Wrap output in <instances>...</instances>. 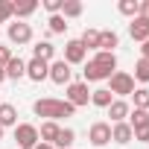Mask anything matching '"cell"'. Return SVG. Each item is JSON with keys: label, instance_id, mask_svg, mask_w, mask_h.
Masks as SVG:
<instances>
[{"label": "cell", "instance_id": "obj_1", "mask_svg": "<svg viewBox=\"0 0 149 149\" xmlns=\"http://www.w3.org/2000/svg\"><path fill=\"white\" fill-rule=\"evenodd\" d=\"M32 111H35V117H47V120H53V123H58L61 117H73V108L70 102H64V100H53V97H44V100H35L32 102Z\"/></svg>", "mask_w": 149, "mask_h": 149}, {"label": "cell", "instance_id": "obj_2", "mask_svg": "<svg viewBox=\"0 0 149 149\" xmlns=\"http://www.w3.org/2000/svg\"><path fill=\"white\" fill-rule=\"evenodd\" d=\"M108 91H111V97H129V94H134V79H132V73L114 70L111 79H108Z\"/></svg>", "mask_w": 149, "mask_h": 149}, {"label": "cell", "instance_id": "obj_3", "mask_svg": "<svg viewBox=\"0 0 149 149\" xmlns=\"http://www.w3.org/2000/svg\"><path fill=\"white\" fill-rule=\"evenodd\" d=\"M64 102H70L73 108H79V105H88V102H91L88 82H70V85H67V94H64Z\"/></svg>", "mask_w": 149, "mask_h": 149}, {"label": "cell", "instance_id": "obj_4", "mask_svg": "<svg viewBox=\"0 0 149 149\" xmlns=\"http://www.w3.org/2000/svg\"><path fill=\"white\" fill-rule=\"evenodd\" d=\"M15 140H18L21 149H32L41 137H38V129H35L32 123H18V126H15Z\"/></svg>", "mask_w": 149, "mask_h": 149}, {"label": "cell", "instance_id": "obj_5", "mask_svg": "<svg viewBox=\"0 0 149 149\" xmlns=\"http://www.w3.org/2000/svg\"><path fill=\"white\" fill-rule=\"evenodd\" d=\"M88 140H91V146H108L111 143V123L97 120L91 126V132H88Z\"/></svg>", "mask_w": 149, "mask_h": 149}, {"label": "cell", "instance_id": "obj_6", "mask_svg": "<svg viewBox=\"0 0 149 149\" xmlns=\"http://www.w3.org/2000/svg\"><path fill=\"white\" fill-rule=\"evenodd\" d=\"M70 76H73V70H70V64H67L64 58L50 61V76H47V79H53L56 85H70Z\"/></svg>", "mask_w": 149, "mask_h": 149}, {"label": "cell", "instance_id": "obj_7", "mask_svg": "<svg viewBox=\"0 0 149 149\" xmlns=\"http://www.w3.org/2000/svg\"><path fill=\"white\" fill-rule=\"evenodd\" d=\"M9 41L12 44H29L32 41V26L29 24H24V21H15V24H9Z\"/></svg>", "mask_w": 149, "mask_h": 149}, {"label": "cell", "instance_id": "obj_8", "mask_svg": "<svg viewBox=\"0 0 149 149\" xmlns=\"http://www.w3.org/2000/svg\"><path fill=\"white\" fill-rule=\"evenodd\" d=\"M85 58H88V50L79 44V38H73V41L64 44V61L67 64H82Z\"/></svg>", "mask_w": 149, "mask_h": 149}, {"label": "cell", "instance_id": "obj_9", "mask_svg": "<svg viewBox=\"0 0 149 149\" xmlns=\"http://www.w3.org/2000/svg\"><path fill=\"white\" fill-rule=\"evenodd\" d=\"M47 76H50V64H47V61H41V58H29V61H26V79L44 82Z\"/></svg>", "mask_w": 149, "mask_h": 149}, {"label": "cell", "instance_id": "obj_10", "mask_svg": "<svg viewBox=\"0 0 149 149\" xmlns=\"http://www.w3.org/2000/svg\"><path fill=\"white\" fill-rule=\"evenodd\" d=\"M82 73H85V82H102V79H111V70L102 67V64H97V61H88Z\"/></svg>", "mask_w": 149, "mask_h": 149}, {"label": "cell", "instance_id": "obj_11", "mask_svg": "<svg viewBox=\"0 0 149 149\" xmlns=\"http://www.w3.org/2000/svg\"><path fill=\"white\" fill-rule=\"evenodd\" d=\"M3 70H6V79H15V82H18V79H24V76H26V61H24V58H18V56H12V61H9Z\"/></svg>", "mask_w": 149, "mask_h": 149}, {"label": "cell", "instance_id": "obj_12", "mask_svg": "<svg viewBox=\"0 0 149 149\" xmlns=\"http://www.w3.org/2000/svg\"><path fill=\"white\" fill-rule=\"evenodd\" d=\"M32 58H41V61H56V47L50 44V41H38L35 47H32Z\"/></svg>", "mask_w": 149, "mask_h": 149}, {"label": "cell", "instance_id": "obj_13", "mask_svg": "<svg viewBox=\"0 0 149 149\" xmlns=\"http://www.w3.org/2000/svg\"><path fill=\"white\" fill-rule=\"evenodd\" d=\"M129 111H132V108H129V102H126V100H114V102L108 105V117H111L114 123H126Z\"/></svg>", "mask_w": 149, "mask_h": 149}, {"label": "cell", "instance_id": "obj_14", "mask_svg": "<svg viewBox=\"0 0 149 149\" xmlns=\"http://www.w3.org/2000/svg\"><path fill=\"white\" fill-rule=\"evenodd\" d=\"M132 137H134V132H132L129 123H114V126H111V140H114V143L123 146V143H129Z\"/></svg>", "mask_w": 149, "mask_h": 149}, {"label": "cell", "instance_id": "obj_15", "mask_svg": "<svg viewBox=\"0 0 149 149\" xmlns=\"http://www.w3.org/2000/svg\"><path fill=\"white\" fill-rule=\"evenodd\" d=\"M129 35H132L134 41H140V44H143V41L149 38V21H143V18H134V21L129 24Z\"/></svg>", "mask_w": 149, "mask_h": 149}, {"label": "cell", "instance_id": "obj_16", "mask_svg": "<svg viewBox=\"0 0 149 149\" xmlns=\"http://www.w3.org/2000/svg\"><path fill=\"white\" fill-rule=\"evenodd\" d=\"M0 126H3V129L18 126V108L12 102H0Z\"/></svg>", "mask_w": 149, "mask_h": 149}, {"label": "cell", "instance_id": "obj_17", "mask_svg": "<svg viewBox=\"0 0 149 149\" xmlns=\"http://www.w3.org/2000/svg\"><path fill=\"white\" fill-rule=\"evenodd\" d=\"M58 132H61V126H58V123L44 120V123H41V129H38V137H41V143H53V140L58 137Z\"/></svg>", "mask_w": 149, "mask_h": 149}, {"label": "cell", "instance_id": "obj_18", "mask_svg": "<svg viewBox=\"0 0 149 149\" xmlns=\"http://www.w3.org/2000/svg\"><path fill=\"white\" fill-rule=\"evenodd\" d=\"M117 44H120V38H117L114 29H102V32H100V50H102V53H114Z\"/></svg>", "mask_w": 149, "mask_h": 149}, {"label": "cell", "instance_id": "obj_19", "mask_svg": "<svg viewBox=\"0 0 149 149\" xmlns=\"http://www.w3.org/2000/svg\"><path fill=\"white\" fill-rule=\"evenodd\" d=\"M73 140H76V132L73 129H61L58 137L53 140V149H73Z\"/></svg>", "mask_w": 149, "mask_h": 149}, {"label": "cell", "instance_id": "obj_20", "mask_svg": "<svg viewBox=\"0 0 149 149\" xmlns=\"http://www.w3.org/2000/svg\"><path fill=\"white\" fill-rule=\"evenodd\" d=\"M91 102H94L97 108H108V105L114 102V97H111L108 88H97V91H91Z\"/></svg>", "mask_w": 149, "mask_h": 149}, {"label": "cell", "instance_id": "obj_21", "mask_svg": "<svg viewBox=\"0 0 149 149\" xmlns=\"http://www.w3.org/2000/svg\"><path fill=\"white\" fill-rule=\"evenodd\" d=\"M129 126H132V132H137V129H146V126H149V111H140V108L129 111Z\"/></svg>", "mask_w": 149, "mask_h": 149}, {"label": "cell", "instance_id": "obj_22", "mask_svg": "<svg viewBox=\"0 0 149 149\" xmlns=\"http://www.w3.org/2000/svg\"><path fill=\"white\" fill-rule=\"evenodd\" d=\"M79 44L85 50H100V29H85L82 38H79Z\"/></svg>", "mask_w": 149, "mask_h": 149}, {"label": "cell", "instance_id": "obj_23", "mask_svg": "<svg viewBox=\"0 0 149 149\" xmlns=\"http://www.w3.org/2000/svg\"><path fill=\"white\" fill-rule=\"evenodd\" d=\"M117 12L134 21V18H137V12H140V3H137V0H120V3H117Z\"/></svg>", "mask_w": 149, "mask_h": 149}, {"label": "cell", "instance_id": "obj_24", "mask_svg": "<svg viewBox=\"0 0 149 149\" xmlns=\"http://www.w3.org/2000/svg\"><path fill=\"white\" fill-rule=\"evenodd\" d=\"M82 15V3L79 0H64L61 3V18L67 21V18H79Z\"/></svg>", "mask_w": 149, "mask_h": 149}, {"label": "cell", "instance_id": "obj_25", "mask_svg": "<svg viewBox=\"0 0 149 149\" xmlns=\"http://www.w3.org/2000/svg\"><path fill=\"white\" fill-rule=\"evenodd\" d=\"M91 61H97V64H102V67H108L111 73L117 70V56H114V53H102V50H97V56H94Z\"/></svg>", "mask_w": 149, "mask_h": 149}, {"label": "cell", "instance_id": "obj_26", "mask_svg": "<svg viewBox=\"0 0 149 149\" xmlns=\"http://www.w3.org/2000/svg\"><path fill=\"white\" fill-rule=\"evenodd\" d=\"M35 9H38V3H35V0H24V3H15V18H18V21H21V18H29Z\"/></svg>", "mask_w": 149, "mask_h": 149}, {"label": "cell", "instance_id": "obj_27", "mask_svg": "<svg viewBox=\"0 0 149 149\" xmlns=\"http://www.w3.org/2000/svg\"><path fill=\"white\" fill-rule=\"evenodd\" d=\"M132 100H134V108L149 111V88H137V91L132 94Z\"/></svg>", "mask_w": 149, "mask_h": 149}, {"label": "cell", "instance_id": "obj_28", "mask_svg": "<svg viewBox=\"0 0 149 149\" xmlns=\"http://www.w3.org/2000/svg\"><path fill=\"white\" fill-rule=\"evenodd\" d=\"M132 79H137V82H149V58H140L137 64H134V76Z\"/></svg>", "mask_w": 149, "mask_h": 149}, {"label": "cell", "instance_id": "obj_29", "mask_svg": "<svg viewBox=\"0 0 149 149\" xmlns=\"http://www.w3.org/2000/svg\"><path fill=\"white\" fill-rule=\"evenodd\" d=\"M9 18H15V3H9V0H0V24H6Z\"/></svg>", "mask_w": 149, "mask_h": 149}, {"label": "cell", "instance_id": "obj_30", "mask_svg": "<svg viewBox=\"0 0 149 149\" xmlns=\"http://www.w3.org/2000/svg\"><path fill=\"white\" fill-rule=\"evenodd\" d=\"M47 24H50V32H53V35H58V32H64V29H67V24H64V18H61V15H50V21H47Z\"/></svg>", "mask_w": 149, "mask_h": 149}, {"label": "cell", "instance_id": "obj_31", "mask_svg": "<svg viewBox=\"0 0 149 149\" xmlns=\"http://www.w3.org/2000/svg\"><path fill=\"white\" fill-rule=\"evenodd\" d=\"M61 3H64V0H44V9L50 15H61Z\"/></svg>", "mask_w": 149, "mask_h": 149}, {"label": "cell", "instance_id": "obj_32", "mask_svg": "<svg viewBox=\"0 0 149 149\" xmlns=\"http://www.w3.org/2000/svg\"><path fill=\"white\" fill-rule=\"evenodd\" d=\"M132 140H140V143H149V126H146V129H137Z\"/></svg>", "mask_w": 149, "mask_h": 149}, {"label": "cell", "instance_id": "obj_33", "mask_svg": "<svg viewBox=\"0 0 149 149\" xmlns=\"http://www.w3.org/2000/svg\"><path fill=\"white\" fill-rule=\"evenodd\" d=\"M137 18L149 21V0H143V3H140V12H137Z\"/></svg>", "mask_w": 149, "mask_h": 149}, {"label": "cell", "instance_id": "obj_34", "mask_svg": "<svg viewBox=\"0 0 149 149\" xmlns=\"http://www.w3.org/2000/svg\"><path fill=\"white\" fill-rule=\"evenodd\" d=\"M140 58H149V38H146L143 47H140Z\"/></svg>", "mask_w": 149, "mask_h": 149}, {"label": "cell", "instance_id": "obj_35", "mask_svg": "<svg viewBox=\"0 0 149 149\" xmlns=\"http://www.w3.org/2000/svg\"><path fill=\"white\" fill-rule=\"evenodd\" d=\"M32 149H53V143H41V140H38V143H35Z\"/></svg>", "mask_w": 149, "mask_h": 149}, {"label": "cell", "instance_id": "obj_36", "mask_svg": "<svg viewBox=\"0 0 149 149\" xmlns=\"http://www.w3.org/2000/svg\"><path fill=\"white\" fill-rule=\"evenodd\" d=\"M3 82H6V70L0 67V85H3Z\"/></svg>", "mask_w": 149, "mask_h": 149}, {"label": "cell", "instance_id": "obj_37", "mask_svg": "<svg viewBox=\"0 0 149 149\" xmlns=\"http://www.w3.org/2000/svg\"><path fill=\"white\" fill-rule=\"evenodd\" d=\"M3 132H6V129H3V126H0V140H3Z\"/></svg>", "mask_w": 149, "mask_h": 149}, {"label": "cell", "instance_id": "obj_38", "mask_svg": "<svg viewBox=\"0 0 149 149\" xmlns=\"http://www.w3.org/2000/svg\"><path fill=\"white\" fill-rule=\"evenodd\" d=\"M0 47H3V44H0Z\"/></svg>", "mask_w": 149, "mask_h": 149}]
</instances>
